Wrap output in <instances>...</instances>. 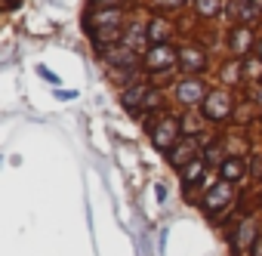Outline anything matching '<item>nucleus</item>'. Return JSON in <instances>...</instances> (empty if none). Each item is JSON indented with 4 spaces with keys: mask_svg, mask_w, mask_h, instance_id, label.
I'll use <instances>...</instances> for the list:
<instances>
[{
    "mask_svg": "<svg viewBox=\"0 0 262 256\" xmlns=\"http://www.w3.org/2000/svg\"><path fill=\"white\" fill-rule=\"evenodd\" d=\"M176 59H179V53L170 44H161V47H151L145 53V68L148 71H167V68H173Z\"/></svg>",
    "mask_w": 262,
    "mask_h": 256,
    "instance_id": "1",
    "label": "nucleus"
},
{
    "mask_svg": "<svg viewBox=\"0 0 262 256\" xmlns=\"http://www.w3.org/2000/svg\"><path fill=\"white\" fill-rule=\"evenodd\" d=\"M204 114H207L210 120H225V117L231 114V96H228L225 90H213V93L207 96V102H204Z\"/></svg>",
    "mask_w": 262,
    "mask_h": 256,
    "instance_id": "2",
    "label": "nucleus"
},
{
    "mask_svg": "<svg viewBox=\"0 0 262 256\" xmlns=\"http://www.w3.org/2000/svg\"><path fill=\"white\" fill-rule=\"evenodd\" d=\"M176 136H179V123L173 120V117H161L155 126H151V139H155V145L164 152V148H170L173 142H176Z\"/></svg>",
    "mask_w": 262,
    "mask_h": 256,
    "instance_id": "3",
    "label": "nucleus"
},
{
    "mask_svg": "<svg viewBox=\"0 0 262 256\" xmlns=\"http://www.w3.org/2000/svg\"><path fill=\"white\" fill-rule=\"evenodd\" d=\"M228 201H231V185L228 182H219V185H213L204 195V210L207 213H219L222 207H228Z\"/></svg>",
    "mask_w": 262,
    "mask_h": 256,
    "instance_id": "4",
    "label": "nucleus"
},
{
    "mask_svg": "<svg viewBox=\"0 0 262 256\" xmlns=\"http://www.w3.org/2000/svg\"><path fill=\"white\" fill-rule=\"evenodd\" d=\"M148 93H151V87H145V83L129 87V90H123V105H126L129 111H142L145 102H148Z\"/></svg>",
    "mask_w": 262,
    "mask_h": 256,
    "instance_id": "5",
    "label": "nucleus"
},
{
    "mask_svg": "<svg viewBox=\"0 0 262 256\" xmlns=\"http://www.w3.org/2000/svg\"><path fill=\"white\" fill-rule=\"evenodd\" d=\"M179 65H182V71H204V65H207V59H204V53L198 50V47H182L179 50Z\"/></svg>",
    "mask_w": 262,
    "mask_h": 256,
    "instance_id": "6",
    "label": "nucleus"
},
{
    "mask_svg": "<svg viewBox=\"0 0 262 256\" xmlns=\"http://www.w3.org/2000/svg\"><path fill=\"white\" fill-rule=\"evenodd\" d=\"M170 34H173V25H170L167 19H151V22H148V44L161 47V44H167Z\"/></svg>",
    "mask_w": 262,
    "mask_h": 256,
    "instance_id": "7",
    "label": "nucleus"
},
{
    "mask_svg": "<svg viewBox=\"0 0 262 256\" xmlns=\"http://www.w3.org/2000/svg\"><path fill=\"white\" fill-rule=\"evenodd\" d=\"M176 96H179V102L194 105V102L204 96V83H201V80H182V83L176 87Z\"/></svg>",
    "mask_w": 262,
    "mask_h": 256,
    "instance_id": "8",
    "label": "nucleus"
},
{
    "mask_svg": "<svg viewBox=\"0 0 262 256\" xmlns=\"http://www.w3.org/2000/svg\"><path fill=\"white\" fill-rule=\"evenodd\" d=\"M201 179H204V161H198V158H194L191 164H185V167H182V185H185V188H191V185H194V182H201Z\"/></svg>",
    "mask_w": 262,
    "mask_h": 256,
    "instance_id": "9",
    "label": "nucleus"
},
{
    "mask_svg": "<svg viewBox=\"0 0 262 256\" xmlns=\"http://www.w3.org/2000/svg\"><path fill=\"white\" fill-rule=\"evenodd\" d=\"M256 13V4H253V0H231V7H228V16L231 19H250Z\"/></svg>",
    "mask_w": 262,
    "mask_h": 256,
    "instance_id": "10",
    "label": "nucleus"
},
{
    "mask_svg": "<svg viewBox=\"0 0 262 256\" xmlns=\"http://www.w3.org/2000/svg\"><path fill=\"white\" fill-rule=\"evenodd\" d=\"M194 152H198V142H191V139H185V142H182V145H179V148H176V152H173V155H170V161H173V164H176V167H179V164H182V167H185V164H191V161H188V158H191V155H194Z\"/></svg>",
    "mask_w": 262,
    "mask_h": 256,
    "instance_id": "11",
    "label": "nucleus"
},
{
    "mask_svg": "<svg viewBox=\"0 0 262 256\" xmlns=\"http://www.w3.org/2000/svg\"><path fill=\"white\" fill-rule=\"evenodd\" d=\"M219 170H222V179H225V182H234V179L244 176V161H241V158H228Z\"/></svg>",
    "mask_w": 262,
    "mask_h": 256,
    "instance_id": "12",
    "label": "nucleus"
},
{
    "mask_svg": "<svg viewBox=\"0 0 262 256\" xmlns=\"http://www.w3.org/2000/svg\"><path fill=\"white\" fill-rule=\"evenodd\" d=\"M250 44H253L250 28H237V31L231 34V50H234V53H247V50H250Z\"/></svg>",
    "mask_w": 262,
    "mask_h": 256,
    "instance_id": "13",
    "label": "nucleus"
},
{
    "mask_svg": "<svg viewBox=\"0 0 262 256\" xmlns=\"http://www.w3.org/2000/svg\"><path fill=\"white\" fill-rule=\"evenodd\" d=\"M194 10H198V16H204V19H213V16L222 10V0H194Z\"/></svg>",
    "mask_w": 262,
    "mask_h": 256,
    "instance_id": "14",
    "label": "nucleus"
},
{
    "mask_svg": "<svg viewBox=\"0 0 262 256\" xmlns=\"http://www.w3.org/2000/svg\"><path fill=\"white\" fill-rule=\"evenodd\" d=\"M142 44H145V28H142V25H133V28H129V37L123 40V47H129L133 53H139Z\"/></svg>",
    "mask_w": 262,
    "mask_h": 256,
    "instance_id": "15",
    "label": "nucleus"
},
{
    "mask_svg": "<svg viewBox=\"0 0 262 256\" xmlns=\"http://www.w3.org/2000/svg\"><path fill=\"white\" fill-rule=\"evenodd\" d=\"M108 62H114V65H133V62H136V53L129 50V47H123V44H120V50H117V53H108Z\"/></svg>",
    "mask_w": 262,
    "mask_h": 256,
    "instance_id": "16",
    "label": "nucleus"
},
{
    "mask_svg": "<svg viewBox=\"0 0 262 256\" xmlns=\"http://www.w3.org/2000/svg\"><path fill=\"white\" fill-rule=\"evenodd\" d=\"M219 158H222V142H219V139H213V142L207 145V164H210V167H216V164H219Z\"/></svg>",
    "mask_w": 262,
    "mask_h": 256,
    "instance_id": "17",
    "label": "nucleus"
},
{
    "mask_svg": "<svg viewBox=\"0 0 262 256\" xmlns=\"http://www.w3.org/2000/svg\"><path fill=\"white\" fill-rule=\"evenodd\" d=\"M244 77H250V80L262 77V59H247V65H244Z\"/></svg>",
    "mask_w": 262,
    "mask_h": 256,
    "instance_id": "18",
    "label": "nucleus"
},
{
    "mask_svg": "<svg viewBox=\"0 0 262 256\" xmlns=\"http://www.w3.org/2000/svg\"><path fill=\"white\" fill-rule=\"evenodd\" d=\"M182 130H185L188 136H191V133H198V130H201V117H198V114H188V117H185V123H182Z\"/></svg>",
    "mask_w": 262,
    "mask_h": 256,
    "instance_id": "19",
    "label": "nucleus"
},
{
    "mask_svg": "<svg viewBox=\"0 0 262 256\" xmlns=\"http://www.w3.org/2000/svg\"><path fill=\"white\" fill-rule=\"evenodd\" d=\"M250 238H253V222H244L241 231H237V244H247Z\"/></svg>",
    "mask_w": 262,
    "mask_h": 256,
    "instance_id": "20",
    "label": "nucleus"
},
{
    "mask_svg": "<svg viewBox=\"0 0 262 256\" xmlns=\"http://www.w3.org/2000/svg\"><path fill=\"white\" fill-rule=\"evenodd\" d=\"M182 4H185V0H155V7H161V10H170V7L176 10V7H182Z\"/></svg>",
    "mask_w": 262,
    "mask_h": 256,
    "instance_id": "21",
    "label": "nucleus"
},
{
    "mask_svg": "<svg viewBox=\"0 0 262 256\" xmlns=\"http://www.w3.org/2000/svg\"><path fill=\"white\" fill-rule=\"evenodd\" d=\"M96 4H99V7H111V10H117L123 0H96Z\"/></svg>",
    "mask_w": 262,
    "mask_h": 256,
    "instance_id": "22",
    "label": "nucleus"
},
{
    "mask_svg": "<svg viewBox=\"0 0 262 256\" xmlns=\"http://www.w3.org/2000/svg\"><path fill=\"white\" fill-rule=\"evenodd\" d=\"M56 96H59V99H74V96H77V93H74V90H59V93H56Z\"/></svg>",
    "mask_w": 262,
    "mask_h": 256,
    "instance_id": "23",
    "label": "nucleus"
},
{
    "mask_svg": "<svg viewBox=\"0 0 262 256\" xmlns=\"http://www.w3.org/2000/svg\"><path fill=\"white\" fill-rule=\"evenodd\" d=\"M253 256H262V238L253 241Z\"/></svg>",
    "mask_w": 262,
    "mask_h": 256,
    "instance_id": "24",
    "label": "nucleus"
},
{
    "mask_svg": "<svg viewBox=\"0 0 262 256\" xmlns=\"http://www.w3.org/2000/svg\"><path fill=\"white\" fill-rule=\"evenodd\" d=\"M16 4H19V0H7V7H10V10H13V7H16Z\"/></svg>",
    "mask_w": 262,
    "mask_h": 256,
    "instance_id": "25",
    "label": "nucleus"
},
{
    "mask_svg": "<svg viewBox=\"0 0 262 256\" xmlns=\"http://www.w3.org/2000/svg\"><path fill=\"white\" fill-rule=\"evenodd\" d=\"M259 56H262V44H259Z\"/></svg>",
    "mask_w": 262,
    "mask_h": 256,
    "instance_id": "26",
    "label": "nucleus"
}]
</instances>
